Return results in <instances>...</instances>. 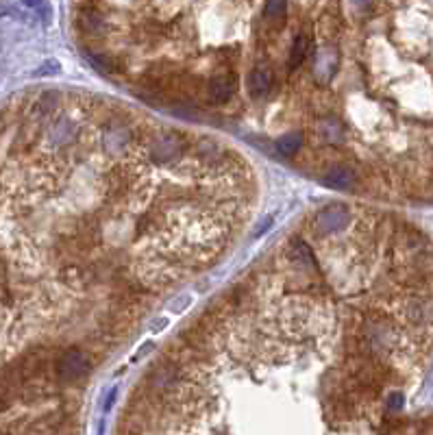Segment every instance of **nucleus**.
I'll use <instances>...</instances> for the list:
<instances>
[{
	"label": "nucleus",
	"mask_w": 433,
	"mask_h": 435,
	"mask_svg": "<svg viewBox=\"0 0 433 435\" xmlns=\"http://www.w3.org/2000/svg\"><path fill=\"white\" fill-rule=\"evenodd\" d=\"M270 83H272V74H270L268 68H257V70H253L251 74H248V89H251L253 96L268 94Z\"/></svg>",
	"instance_id": "obj_10"
},
{
	"label": "nucleus",
	"mask_w": 433,
	"mask_h": 435,
	"mask_svg": "<svg viewBox=\"0 0 433 435\" xmlns=\"http://www.w3.org/2000/svg\"><path fill=\"white\" fill-rule=\"evenodd\" d=\"M403 405V397L397 392V394H392L390 397V410H399V407Z\"/></svg>",
	"instance_id": "obj_15"
},
{
	"label": "nucleus",
	"mask_w": 433,
	"mask_h": 435,
	"mask_svg": "<svg viewBox=\"0 0 433 435\" xmlns=\"http://www.w3.org/2000/svg\"><path fill=\"white\" fill-rule=\"evenodd\" d=\"M300 146H303V135H300V133H287V135L279 137V142H277L279 153L285 155V157L296 155Z\"/></svg>",
	"instance_id": "obj_13"
},
{
	"label": "nucleus",
	"mask_w": 433,
	"mask_h": 435,
	"mask_svg": "<svg viewBox=\"0 0 433 435\" xmlns=\"http://www.w3.org/2000/svg\"><path fill=\"white\" fill-rule=\"evenodd\" d=\"M190 305V296H181V302L179 305H173V311H181L183 307H188Z\"/></svg>",
	"instance_id": "obj_17"
},
{
	"label": "nucleus",
	"mask_w": 433,
	"mask_h": 435,
	"mask_svg": "<svg viewBox=\"0 0 433 435\" xmlns=\"http://www.w3.org/2000/svg\"><path fill=\"white\" fill-rule=\"evenodd\" d=\"M22 3H24L26 7H37L39 3H44V0H22Z\"/></svg>",
	"instance_id": "obj_18"
},
{
	"label": "nucleus",
	"mask_w": 433,
	"mask_h": 435,
	"mask_svg": "<svg viewBox=\"0 0 433 435\" xmlns=\"http://www.w3.org/2000/svg\"><path fill=\"white\" fill-rule=\"evenodd\" d=\"M181 153H183V142L173 133L155 137V142L151 144V155L155 157V161H175Z\"/></svg>",
	"instance_id": "obj_4"
},
{
	"label": "nucleus",
	"mask_w": 433,
	"mask_h": 435,
	"mask_svg": "<svg viewBox=\"0 0 433 435\" xmlns=\"http://www.w3.org/2000/svg\"><path fill=\"white\" fill-rule=\"evenodd\" d=\"M287 257H290L292 263H296V266L300 268H313V255H311V250L307 248V244L303 240H292L290 246H287Z\"/></svg>",
	"instance_id": "obj_8"
},
{
	"label": "nucleus",
	"mask_w": 433,
	"mask_h": 435,
	"mask_svg": "<svg viewBox=\"0 0 433 435\" xmlns=\"http://www.w3.org/2000/svg\"><path fill=\"white\" fill-rule=\"evenodd\" d=\"M59 70H61V65L55 59H50V61H46L42 68L37 70V74H57Z\"/></svg>",
	"instance_id": "obj_14"
},
{
	"label": "nucleus",
	"mask_w": 433,
	"mask_h": 435,
	"mask_svg": "<svg viewBox=\"0 0 433 435\" xmlns=\"http://www.w3.org/2000/svg\"><path fill=\"white\" fill-rule=\"evenodd\" d=\"M270 224H272V218H266L264 222L259 224V229H257V233H255V235H257V237H259V235H264V233L268 231V227H270Z\"/></svg>",
	"instance_id": "obj_16"
},
{
	"label": "nucleus",
	"mask_w": 433,
	"mask_h": 435,
	"mask_svg": "<svg viewBox=\"0 0 433 435\" xmlns=\"http://www.w3.org/2000/svg\"><path fill=\"white\" fill-rule=\"evenodd\" d=\"M20 388H22V379L16 370V366L3 368V370H0V405H9Z\"/></svg>",
	"instance_id": "obj_7"
},
{
	"label": "nucleus",
	"mask_w": 433,
	"mask_h": 435,
	"mask_svg": "<svg viewBox=\"0 0 433 435\" xmlns=\"http://www.w3.org/2000/svg\"><path fill=\"white\" fill-rule=\"evenodd\" d=\"M285 13H287V0H266L264 5V20L274 24V26H281L285 20Z\"/></svg>",
	"instance_id": "obj_11"
},
{
	"label": "nucleus",
	"mask_w": 433,
	"mask_h": 435,
	"mask_svg": "<svg viewBox=\"0 0 433 435\" xmlns=\"http://www.w3.org/2000/svg\"><path fill=\"white\" fill-rule=\"evenodd\" d=\"M353 3H355V5H359V7H366V5L375 3V0H353Z\"/></svg>",
	"instance_id": "obj_19"
},
{
	"label": "nucleus",
	"mask_w": 433,
	"mask_h": 435,
	"mask_svg": "<svg viewBox=\"0 0 433 435\" xmlns=\"http://www.w3.org/2000/svg\"><path fill=\"white\" fill-rule=\"evenodd\" d=\"M91 370V361L83 350H68L57 361V377L63 383H78Z\"/></svg>",
	"instance_id": "obj_1"
},
{
	"label": "nucleus",
	"mask_w": 433,
	"mask_h": 435,
	"mask_svg": "<svg viewBox=\"0 0 433 435\" xmlns=\"http://www.w3.org/2000/svg\"><path fill=\"white\" fill-rule=\"evenodd\" d=\"M102 146L107 148L109 153H122L126 146H129V133L122 129H111L107 135H104V142H102Z\"/></svg>",
	"instance_id": "obj_12"
},
{
	"label": "nucleus",
	"mask_w": 433,
	"mask_h": 435,
	"mask_svg": "<svg viewBox=\"0 0 433 435\" xmlns=\"http://www.w3.org/2000/svg\"><path fill=\"white\" fill-rule=\"evenodd\" d=\"M309 48H311V37L307 33H298L294 39V46L290 52V61H287V68L296 70L300 63H303L309 55Z\"/></svg>",
	"instance_id": "obj_9"
},
{
	"label": "nucleus",
	"mask_w": 433,
	"mask_h": 435,
	"mask_svg": "<svg viewBox=\"0 0 433 435\" xmlns=\"http://www.w3.org/2000/svg\"><path fill=\"white\" fill-rule=\"evenodd\" d=\"M78 26H81V31L85 35H104V31H107V20L102 18V13L98 9H91V7H85L78 11Z\"/></svg>",
	"instance_id": "obj_6"
},
{
	"label": "nucleus",
	"mask_w": 433,
	"mask_h": 435,
	"mask_svg": "<svg viewBox=\"0 0 433 435\" xmlns=\"http://www.w3.org/2000/svg\"><path fill=\"white\" fill-rule=\"evenodd\" d=\"M355 170H351L348 166H333L322 177V183L331 190H351L355 186Z\"/></svg>",
	"instance_id": "obj_5"
},
{
	"label": "nucleus",
	"mask_w": 433,
	"mask_h": 435,
	"mask_svg": "<svg viewBox=\"0 0 433 435\" xmlns=\"http://www.w3.org/2000/svg\"><path fill=\"white\" fill-rule=\"evenodd\" d=\"M351 220V214L346 212V207H329L322 209V212L313 220V227H316L318 233H333L344 229Z\"/></svg>",
	"instance_id": "obj_3"
},
{
	"label": "nucleus",
	"mask_w": 433,
	"mask_h": 435,
	"mask_svg": "<svg viewBox=\"0 0 433 435\" xmlns=\"http://www.w3.org/2000/svg\"><path fill=\"white\" fill-rule=\"evenodd\" d=\"M235 89H238V76L233 72H218L216 76H212V81H209L207 94L214 104H222L233 98Z\"/></svg>",
	"instance_id": "obj_2"
}]
</instances>
